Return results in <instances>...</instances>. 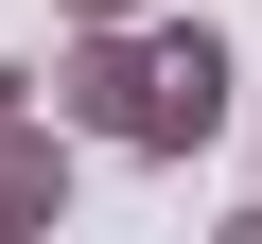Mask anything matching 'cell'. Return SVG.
<instances>
[{
	"label": "cell",
	"instance_id": "6da1fadb",
	"mask_svg": "<svg viewBox=\"0 0 262 244\" xmlns=\"http://www.w3.org/2000/svg\"><path fill=\"white\" fill-rule=\"evenodd\" d=\"M227 35L210 18H105V35H70L53 53V122H88V140H122V157H192L210 122H227Z\"/></svg>",
	"mask_w": 262,
	"mask_h": 244
},
{
	"label": "cell",
	"instance_id": "7a4b0ae2",
	"mask_svg": "<svg viewBox=\"0 0 262 244\" xmlns=\"http://www.w3.org/2000/svg\"><path fill=\"white\" fill-rule=\"evenodd\" d=\"M0 227H70V140H53V122H18V140H0Z\"/></svg>",
	"mask_w": 262,
	"mask_h": 244
},
{
	"label": "cell",
	"instance_id": "3957f363",
	"mask_svg": "<svg viewBox=\"0 0 262 244\" xmlns=\"http://www.w3.org/2000/svg\"><path fill=\"white\" fill-rule=\"evenodd\" d=\"M53 18H70V35H105V18H158V0H53Z\"/></svg>",
	"mask_w": 262,
	"mask_h": 244
},
{
	"label": "cell",
	"instance_id": "277c9868",
	"mask_svg": "<svg viewBox=\"0 0 262 244\" xmlns=\"http://www.w3.org/2000/svg\"><path fill=\"white\" fill-rule=\"evenodd\" d=\"M18 122H35V70H0V140H18Z\"/></svg>",
	"mask_w": 262,
	"mask_h": 244
},
{
	"label": "cell",
	"instance_id": "5b68a950",
	"mask_svg": "<svg viewBox=\"0 0 262 244\" xmlns=\"http://www.w3.org/2000/svg\"><path fill=\"white\" fill-rule=\"evenodd\" d=\"M210 244H262V192H245V209H227V227H210Z\"/></svg>",
	"mask_w": 262,
	"mask_h": 244
},
{
	"label": "cell",
	"instance_id": "8992f818",
	"mask_svg": "<svg viewBox=\"0 0 262 244\" xmlns=\"http://www.w3.org/2000/svg\"><path fill=\"white\" fill-rule=\"evenodd\" d=\"M0 244H18V227H0Z\"/></svg>",
	"mask_w": 262,
	"mask_h": 244
}]
</instances>
